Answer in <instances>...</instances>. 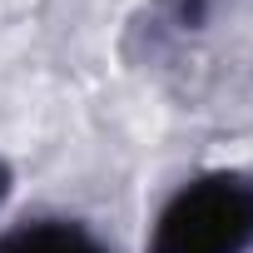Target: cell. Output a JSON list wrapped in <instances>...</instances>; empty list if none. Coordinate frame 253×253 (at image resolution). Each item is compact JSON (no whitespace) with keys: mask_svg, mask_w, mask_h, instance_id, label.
<instances>
[{"mask_svg":"<svg viewBox=\"0 0 253 253\" xmlns=\"http://www.w3.org/2000/svg\"><path fill=\"white\" fill-rule=\"evenodd\" d=\"M10 189H15V169L0 159V209H5V199H10Z\"/></svg>","mask_w":253,"mask_h":253,"instance_id":"obj_4","label":"cell"},{"mask_svg":"<svg viewBox=\"0 0 253 253\" xmlns=\"http://www.w3.org/2000/svg\"><path fill=\"white\" fill-rule=\"evenodd\" d=\"M0 253H114V248L80 218L40 213L0 233Z\"/></svg>","mask_w":253,"mask_h":253,"instance_id":"obj_3","label":"cell"},{"mask_svg":"<svg viewBox=\"0 0 253 253\" xmlns=\"http://www.w3.org/2000/svg\"><path fill=\"white\" fill-rule=\"evenodd\" d=\"M238 5L243 0H144L134 10V20H129L124 55L134 65H179Z\"/></svg>","mask_w":253,"mask_h":253,"instance_id":"obj_2","label":"cell"},{"mask_svg":"<svg viewBox=\"0 0 253 253\" xmlns=\"http://www.w3.org/2000/svg\"><path fill=\"white\" fill-rule=\"evenodd\" d=\"M149 253H253V174L209 169L184 179L154 213Z\"/></svg>","mask_w":253,"mask_h":253,"instance_id":"obj_1","label":"cell"}]
</instances>
